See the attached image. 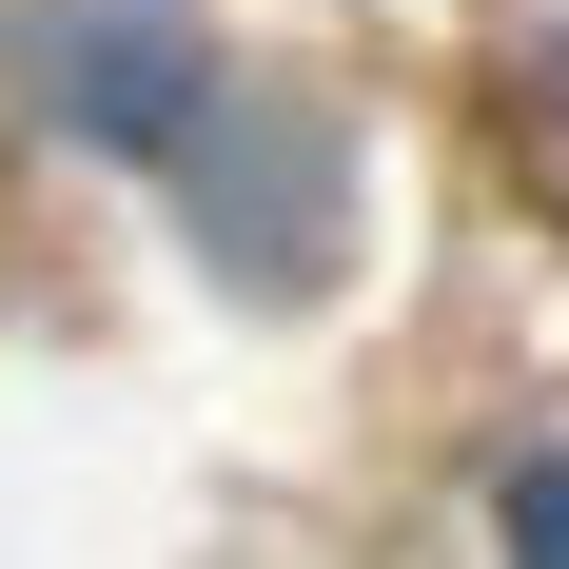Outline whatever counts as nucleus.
I'll return each instance as SVG.
<instances>
[{"label": "nucleus", "mask_w": 569, "mask_h": 569, "mask_svg": "<svg viewBox=\"0 0 569 569\" xmlns=\"http://www.w3.org/2000/svg\"><path fill=\"white\" fill-rule=\"evenodd\" d=\"M177 217H197V256H217L236 295H315L335 276V236H353V138L315 99H197V138H177Z\"/></svg>", "instance_id": "nucleus-1"}, {"label": "nucleus", "mask_w": 569, "mask_h": 569, "mask_svg": "<svg viewBox=\"0 0 569 569\" xmlns=\"http://www.w3.org/2000/svg\"><path fill=\"white\" fill-rule=\"evenodd\" d=\"M20 59V99L59 138H99V158H177L197 99H217V59H197V0H20L0 20Z\"/></svg>", "instance_id": "nucleus-2"}, {"label": "nucleus", "mask_w": 569, "mask_h": 569, "mask_svg": "<svg viewBox=\"0 0 569 569\" xmlns=\"http://www.w3.org/2000/svg\"><path fill=\"white\" fill-rule=\"evenodd\" d=\"M491 550H511V569H569V452H511V471H491Z\"/></svg>", "instance_id": "nucleus-3"}]
</instances>
